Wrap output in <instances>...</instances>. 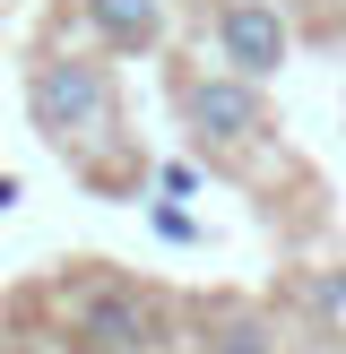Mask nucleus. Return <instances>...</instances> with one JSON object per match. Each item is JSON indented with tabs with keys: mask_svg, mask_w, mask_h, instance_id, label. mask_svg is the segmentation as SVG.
I'll use <instances>...</instances> for the list:
<instances>
[{
	"mask_svg": "<svg viewBox=\"0 0 346 354\" xmlns=\"http://www.w3.org/2000/svg\"><path fill=\"white\" fill-rule=\"evenodd\" d=\"M78 35L95 52H156L165 44V0H78Z\"/></svg>",
	"mask_w": 346,
	"mask_h": 354,
	"instance_id": "obj_5",
	"label": "nucleus"
},
{
	"mask_svg": "<svg viewBox=\"0 0 346 354\" xmlns=\"http://www.w3.org/2000/svg\"><path fill=\"white\" fill-rule=\"evenodd\" d=\"M208 61L242 69V78L268 86L294 61V17L286 0H208Z\"/></svg>",
	"mask_w": 346,
	"mask_h": 354,
	"instance_id": "obj_4",
	"label": "nucleus"
},
{
	"mask_svg": "<svg viewBox=\"0 0 346 354\" xmlns=\"http://www.w3.org/2000/svg\"><path fill=\"white\" fill-rule=\"evenodd\" d=\"M208 354H277V328L260 320V311H225V320L208 328Z\"/></svg>",
	"mask_w": 346,
	"mask_h": 354,
	"instance_id": "obj_6",
	"label": "nucleus"
},
{
	"mask_svg": "<svg viewBox=\"0 0 346 354\" xmlns=\"http://www.w3.org/2000/svg\"><path fill=\"white\" fill-rule=\"evenodd\" d=\"M61 320H69V354H165V337H173L165 294L130 286L113 268L69 277L61 286Z\"/></svg>",
	"mask_w": 346,
	"mask_h": 354,
	"instance_id": "obj_3",
	"label": "nucleus"
},
{
	"mask_svg": "<svg viewBox=\"0 0 346 354\" xmlns=\"http://www.w3.org/2000/svg\"><path fill=\"white\" fill-rule=\"evenodd\" d=\"M26 113L44 130V147L61 165H78L86 182L130 190L138 182V147H130V113H121V78L113 52L95 44H44L26 69Z\"/></svg>",
	"mask_w": 346,
	"mask_h": 354,
	"instance_id": "obj_1",
	"label": "nucleus"
},
{
	"mask_svg": "<svg viewBox=\"0 0 346 354\" xmlns=\"http://www.w3.org/2000/svg\"><path fill=\"white\" fill-rule=\"evenodd\" d=\"M156 190H165V199H190V190H199V173H190V165H156Z\"/></svg>",
	"mask_w": 346,
	"mask_h": 354,
	"instance_id": "obj_8",
	"label": "nucleus"
},
{
	"mask_svg": "<svg viewBox=\"0 0 346 354\" xmlns=\"http://www.w3.org/2000/svg\"><path fill=\"white\" fill-rule=\"evenodd\" d=\"M147 225H156L165 242H199V225H190V216H182L173 199H147Z\"/></svg>",
	"mask_w": 346,
	"mask_h": 354,
	"instance_id": "obj_7",
	"label": "nucleus"
},
{
	"mask_svg": "<svg viewBox=\"0 0 346 354\" xmlns=\"http://www.w3.org/2000/svg\"><path fill=\"white\" fill-rule=\"evenodd\" d=\"M173 113H182L190 147L217 156V165H242V156H268L277 113H268V86L242 78V69L208 61V69H173Z\"/></svg>",
	"mask_w": 346,
	"mask_h": 354,
	"instance_id": "obj_2",
	"label": "nucleus"
}]
</instances>
